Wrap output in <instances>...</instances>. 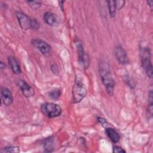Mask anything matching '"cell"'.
Listing matches in <instances>:
<instances>
[{"label":"cell","instance_id":"13","mask_svg":"<svg viewBox=\"0 0 153 153\" xmlns=\"http://www.w3.org/2000/svg\"><path fill=\"white\" fill-rule=\"evenodd\" d=\"M107 5H108V9L109 16L111 18H114L115 17L116 14V5H115V1L114 0H109L107 1Z\"/></svg>","mask_w":153,"mask_h":153},{"label":"cell","instance_id":"5","mask_svg":"<svg viewBox=\"0 0 153 153\" xmlns=\"http://www.w3.org/2000/svg\"><path fill=\"white\" fill-rule=\"evenodd\" d=\"M16 17L20 27L23 30L32 29L33 19L29 17L26 14L18 11L16 13Z\"/></svg>","mask_w":153,"mask_h":153},{"label":"cell","instance_id":"26","mask_svg":"<svg viewBox=\"0 0 153 153\" xmlns=\"http://www.w3.org/2000/svg\"><path fill=\"white\" fill-rule=\"evenodd\" d=\"M5 64L2 62V61H1L0 62V68L1 70H3L4 69H5Z\"/></svg>","mask_w":153,"mask_h":153},{"label":"cell","instance_id":"27","mask_svg":"<svg viewBox=\"0 0 153 153\" xmlns=\"http://www.w3.org/2000/svg\"><path fill=\"white\" fill-rule=\"evenodd\" d=\"M63 2H64V1H59V6H60V9H61V10L62 11H63Z\"/></svg>","mask_w":153,"mask_h":153},{"label":"cell","instance_id":"24","mask_svg":"<svg viewBox=\"0 0 153 153\" xmlns=\"http://www.w3.org/2000/svg\"><path fill=\"white\" fill-rule=\"evenodd\" d=\"M51 71H52V72H53L54 74H55L56 75H57L58 72H59V69H58V67L56 65H53L51 67Z\"/></svg>","mask_w":153,"mask_h":153},{"label":"cell","instance_id":"15","mask_svg":"<svg viewBox=\"0 0 153 153\" xmlns=\"http://www.w3.org/2000/svg\"><path fill=\"white\" fill-rule=\"evenodd\" d=\"M77 52H78V61L79 63L81 65L84 59V57L85 56V52L84 50V48L82 46V44L81 43H79L77 45Z\"/></svg>","mask_w":153,"mask_h":153},{"label":"cell","instance_id":"7","mask_svg":"<svg viewBox=\"0 0 153 153\" xmlns=\"http://www.w3.org/2000/svg\"><path fill=\"white\" fill-rule=\"evenodd\" d=\"M17 84L20 88L23 94L26 97H32L35 94L33 88L27 82L22 79H19L17 81Z\"/></svg>","mask_w":153,"mask_h":153},{"label":"cell","instance_id":"23","mask_svg":"<svg viewBox=\"0 0 153 153\" xmlns=\"http://www.w3.org/2000/svg\"><path fill=\"white\" fill-rule=\"evenodd\" d=\"M113 152L115 153H120V152H126V151L123 149L121 146H114L113 147Z\"/></svg>","mask_w":153,"mask_h":153},{"label":"cell","instance_id":"6","mask_svg":"<svg viewBox=\"0 0 153 153\" xmlns=\"http://www.w3.org/2000/svg\"><path fill=\"white\" fill-rule=\"evenodd\" d=\"M31 44L34 47L38 49L44 55H48L50 54L51 50V46L48 43L39 38L33 39L31 41Z\"/></svg>","mask_w":153,"mask_h":153},{"label":"cell","instance_id":"10","mask_svg":"<svg viewBox=\"0 0 153 153\" xmlns=\"http://www.w3.org/2000/svg\"><path fill=\"white\" fill-rule=\"evenodd\" d=\"M8 62L9 65L14 74H15L16 75H19L21 74V72H22L21 68L18 63V61L15 58V57H14L13 56H8Z\"/></svg>","mask_w":153,"mask_h":153},{"label":"cell","instance_id":"2","mask_svg":"<svg viewBox=\"0 0 153 153\" xmlns=\"http://www.w3.org/2000/svg\"><path fill=\"white\" fill-rule=\"evenodd\" d=\"M87 88L82 78L76 76L72 87V102L78 103L80 102L86 96Z\"/></svg>","mask_w":153,"mask_h":153},{"label":"cell","instance_id":"1","mask_svg":"<svg viewBox=\"0 0 153 153\" xmlns=\"http://www.w3.org/2000/svg\"><path fill=\"white\" fill-rule=\"evenodd\" d=\"M99 71L102 84L104 85L108 94L112 96L114 94L115 82L113 79L108 63L102 60L99 62Z\"/></svg>","mask_w":153,"mask_h":153},{"label":"cell","instance_id":"9","mask_svg":"<svg viewBox=\"0 0 153 153\" xmlns=\"http://www.w3.org/2000/svg\"><path fill=\"white\" fill-rule=\"evenodd\" d=\"M1 95L2 102L5 106H10L13 102V96L11 91L6 87H1Z\"/></svg>","mask_w":153,"mask_h":153},{"label":"cell","instance_id":"25","mask_svg":"<svg viewBox=\"0 0 153 153\" xmlns=\"http://www.w3.org/2000/svg\"><path fill=\"white\" fill-rule=\"evenodd\" d=\"M146 2H147V4H148V5H149L150 9L152 10V7H153V1H147Z\"/></svg>","mask_w":153,"mask_h":153},{"label":"cell","instance_id":"4","mask_svg":"<svg viewBox=\"0 0 153 153\" xmlns=\"http://www.w3.org/2000/svg\"><path fill=\"white\" fill-rule=\"evenodd\" d=\"M41 111L45 116L50 118L57 117L62 113L61 107L59 105L52 102H45L42 104Z\"/></svg>","mask_w":153,"mask_h":153},{"label":"cell","instance_id":"14","mask_svg":"<svg viewBox=\"0 0 153 153\" xmlns=\"http://www.w3.org/2000/svg\"><path fill=\"white\" fill-rule=\"evenodd\" d=\"M44 147L46 152H52L54 149V140L52 137L46 139L44 142Z\"/></svg>","mask_w":153,"mask_h":153},{"label":"cell","instance_id":"22","mask_svg":"<svg viewBox=\"0 0 153 153\" xmlns=\"http://www.w3.org/2000/svg\"><path fill=\"white\" fill-rule=\"evenodd\" d=\"M125 4V1H115V5H116V8L117 10H120L121 9L123 6Z\"/></svg>","mask_w":153,"mask_h":153},{"label":"cell","instance_id":"21","mask_svg":"<svg viewBox=\"0 0 153 153\" xmlns=\"http://www.w3.org/2000/svg\"><path fill=\"white\" fill-rule=\"evenodd\" d=\"M126 82L127 83V84L131 88H134L135 87V83L134 81H133V80L130 78L129 76H127V78L125 79Z\"/></svg>","mask_w":153,"mask_h":153},{"label":"cell","instance_id":"18","mask_svg":"<svg viewBox=\"0 0 153 153\" xmlns=\"http://www.w3.org/2000/svg\"><path fill=\"white\" fill-rule=\"evenodd\" d=\"M26 2L29 4L30 7L33 10H38L41 6V1H27Z\"/></svg>","mask_w":153,"mask_h":153},{"label":"cell","instance_id":"3","mask_svg":"<svg viewBox=\"0 0 153 153\" xmlns=\"http://www.w3.org/2000/svg\"><path fill=\"white\" fill-rule=\"evenodd\" d=\"M141 63L147 76L152 78L153 76L152 65L151 60V52L148 47H143L140 50Z\"/></svg>","mask_w":153,"mask_h":153},{"label":"cell","instance_id":"11","mask_svg":"<svg viewBox=\"0 0 153 153\" xmlns=\"http://www.w3.org/2000/svg\"><path fill=\"white\" fill-rule=\"evenodd\" d=\"M43 18L45 22L51 26H56L57 23V18L56 16L51 12H45L44 14Z\"/></svg>","mask_w":153,"mask_h":153},{"label":"cell","instance_id":"19","mask_svg":"<svg viewBox=\"0 0 153 153\" xmlns=\"http://www.w3.org/2000/svg\"><path fill=\"white\" fill-rule=\"evenodd\" d=\"M40 27L39 23L36 19H33L32 24V30H38Z\"/></svg>","mask_w":153,"mask_h":153},{"label":"cell","instance_id":"12","mask_svg":"<svg viewBox=\"0 0 153 153\" xmlns=\"http://www.w3.org/2000/svg\"><path fill=\"white\" fill-rule=\"evenodd\" d=\"M105 132L108 137L113 143H116L118 142V141L120 140V136L114 128L112 127H106Z\"/></svg>","mask_w":153,"mask_h":153},{"label":"cell","instance_id":"20","mask_svg":"<svg viewBox=\"0 0 153 153\" xmlns=\"http://www.w3.org/2000/svg\"><path fill=\"white\" fill-rule=\"evenodd\" d=\"M97 121L103 127H104L105 128L107 127V126L108 125V123H107V121H106V120L105 118L99 117H97Z\"/></svg>","mask_w":153,"mask_h":153},{"label":"cell","instance_id":"16","mask_svg":"<svg viewBox=\"0 0 153 153\" xmlns=\"http://www.w3.org/2000/svg\"><path fill=\"white\" fill-rule=\"evenodd\" d=\"M1 152H12V153H18L20 152L19 147L17 146H8L4 148L1 151Z\"/></svg>","mask_w":153,"mask_h":153},{"label":"cell","instance_id":"17","mask_svg":"<svg viewBox=\"0 0 153 153\" xmlns=\"http://www.w3.org/2000/svg\"><path fill=\"white\" fill-rule=\"evenodd\" d=\"M62 94V91L60 89H55L48 92V96L53 100L58 99Z\"/></svg>","mask_w":153,"mask_h":153},{"label":"cell","instance_id":"8","mask_svg":"<svg viewBox=\"0 0 153 153\" xmlns=\"http://www.w3.org/2000/svg\"><path fill=\"white\" fill-rule=\"evenodd\" d=\"M115 56L119 63L126 65L128 63V59L126 50L121 45H117L114 51Z\"/></svg>","mask_w":153,"mask_h":153}]
</instances>
